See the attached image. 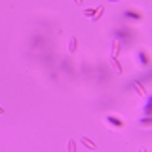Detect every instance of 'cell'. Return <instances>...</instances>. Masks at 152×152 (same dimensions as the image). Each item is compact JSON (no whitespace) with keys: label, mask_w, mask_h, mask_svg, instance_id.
Wrapping results in <instances>:
<instances>
[{"label":"cell","mask_w":152,"mask_h":152,"mask_svg":"<svg viewBox=\"0 0 152 152\" xmlns=\"http://www.w3.org/2000/svg\"><path fill=\"white\" fill-rule=\"evenodd\" d=\"M80 142H82L86 148H89V150H97V145H95L93 141H89L88 137H80Z\"/></svg>","instance_id":"cell-1"},{"label":"cell","mask_w":152,"mask_h":152,"mask_svg":"<svg viewBox=\"0 0 152 152\" xmlns=\"http://www.w3.org/2000/svg\"><path fill=\"white\" fill-rule=\"evenodd\" d=\"M76 50H78V38L72 36L69 40V53H76Z\"/></svg>","instance_id":"cell-2"},{"label":"cell","mask_w":152,"mask_h":152,"mask_svg":"<svg viewBox=\"0 0 152 152\" xmlns=\"http://www.w3.org/2000/svg\"><path fill=\"white\" fill-rule=\"evenodd\" d=\"M103 13H104V6H99V8H97V12H95V15H93L91 19H93V21H99Z\"/></svg>","instance_id":"cell-3"},{"label":"cell","mask_w":152,"mask_h":152,"mask_svg":"<svg viewBox=\"0 0 152 152\" xmlns=\"http://www.w3.org/2000/svg\"><path fill=\"white\" fill-rule=\"evenodd\" d=\"M110 63H112V66H114V69H116L118 72L122 74V65L118 63V59H116V57H110Z\"/></svg>","instance_id":"cell-4"},{"label":"cell","mask_w":152,"mask_h":152,"mask_svg":"<svg viewBox=\"0 0 152 152\" xmlns=\"http://www.w3.org/2000/svg\"><path fill=\"white\" fill-rule=\"evenodd\" d=\"M118 50H120V44H118V40H116V42L112 44V55H110V57H116V55H118Z\"/></svg>","instance_id":"cell-5"},{"label":"cell","mask_w":152,"mask_h":152,"mask_svg":"<svg viewBox=\"0 0 152 152\" xmlns=\"http://www.w3.org/2000/svg\"><path fill=\"white\" fill-rule=\"evenodd\" d=\"M95 12H97V10H91V8H89V10H84V15H86V17H93Z\"/></svg>","instance_id":"cell-6"},{"label":"cell","mask_w":152,"mask_h":152,"mask_svg":"<svg viewBox=\"0 0 152 152\" xmlns=\"http://www.w3.org/2000/svg\"><path fill=\"white\" fill-rule=\"evenodd\" d=\"M135 89H137V91H139V95H142V97H145V95H146V91H145V89H142V86H141V84H135Z\"/></svg>","instance_id":"cell-7"},{"label":"cell","mask_w":152,"mask_h":152,"mask_svg":"<svg viewBox=\"0 0 152 152\" xmlns=\"http://www.w3.org/2000/svg\"><path fill=\"white\" fill-rule=\"evenodd\" d=\"M76 150V142L74 141H69V152H74Z\"/></svg>","instance_id":"cell-8"},{"label":"cell","mask_w":152,"mask_h":152,"mask_svg":"<svg viewBox=\"0 0 152 152\" xmlns=\"http://www.w3.org/2000/svg\"><path fill=\"white\" fill-rule=\"evenodd\" d=\"M4 112H6V108H4V107H0V114H4Z\"/></svg>","instance_id":"cell-9"},{"label":"cell","mask_w":152,"mask_h":152,"mask_svg":"<svg viewBox=\"0 0 152 152\" xmlns=\"http://www.w3.org/2000/svg\"><path fill=\"white\" fill-rule=\"evenodd\" d=\"M72 2H76V4H82V2H84V0H72Z\"/></svg>","instance_id":"cell-10"},{"label":"cell","mask_w":152,"mask_h":152,"mask_svg":"<svg viewBox=\"0 0 152 152\" xmlns=\"http://www.w3.org/2000/svg\"><path fill=\"white\" fill-rule=\"evenodd\" d=\"M110 2H116V0H110Z\"/></svg>","instance_id":"cell-11"}]
</instances>
